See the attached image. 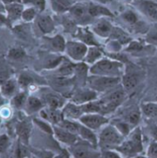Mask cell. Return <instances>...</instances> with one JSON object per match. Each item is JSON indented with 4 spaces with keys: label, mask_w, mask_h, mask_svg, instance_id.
<instances>
[{
    "label": "cell",
    "mask_w": 157,
    "mask_h": 158,
    "mask_svg": "<svg viewBox=\"0 0 157 158\" xmlns=\"http://www.w3.org/2000/svg\"><path fill=\"white\" fill-rule=\"evenodd\" d=\"M76 63L72 62L70 59L64 58L61 64L54 69L55 75L54 77H62V78H72L75 72Z\"/></svg>",
    "instance_id": "cell-22"
},
{
    "label": "cell",
    "mask_w": 157,
    "mask_h": 158,
    "mask_svg": "<svg viewBox=\"0 0 157 158\" xmlns=\"http://www.w3.org/2000/svg\"><path fill=\"white\" fill-rule=\"evenodd\" d=\"M16 157L17 158H28V150L24 146L23 143H19L16 149Z\"/></svg>",
    "instance_id": "cell-45"
},
{
    "label": "cell",
    "mask_w": 157,
    "mask_h": 158,
    "mask_svg": "<svg viewBox=\"0 0 157 158\" xmlns=\"http://www.w3.org/2000/svg\"><path fill=\"white\" fill-rule=\"evenodd\" d=\"M38 11L33 8V7H29V6H25L22 15H21V20H23L24 22H31L33 20H35V19L38 16Z\"/></svg>",
    "instance_id": "cell-39"
},
{
    "label": "cell",
    "mask_w": 157,
    "mask_h": 158,
    "mask_svg": "<svg viewBox=\"0 0 157 158\" xmlns=\"http://www.w3.org/2000/svg\"><path fill=\"white\" fill-rule=\"evenodd\" d=\"M3 102H4V98H3V96L1 95V94H0V106H3Z\"/></svg>",
    "instance_id": "cell-54"
},
{
    "label": "cell",
    "mask_w": 157,
    "mask_h": 158,
    "mask_svg": "<svg viewBox=\"0 0 157 158\" xmlns=\"http://www.w3.org/2000/svg\"><path fill=\"white\" fill-rule=\"evenodd\" d=\"M45 107L43 100L40 97L34 96V95H30L27 99L26 105L24 106V110L28 115L34 114L36 112H39Z\"/></svg>",
    "instance_id": "cell-25"
},
{
    "label": "cell",
    "mask_w": 157,
    "mask_h": 158,
    "mask_svg": "<svg viewBox=\"0 0 157 158\" xmlns=\"http://www.w3.org/2000/svg\"><path fill=\"white\" fill-rule=\"evenodd\" d=\"M141 111L148 118H157V102H144L141 105Z\"/></svg>",
    "instance_id": "cell-32"
},
{
    "label": "cell",
    "mask_w": 157,
    "mask_h": 158,
    "mask_svg": "<svg viewBox=\"0 0 157 158\" xmlns=\"http://www.w3.org/2000/svg\"><path fill=\"white\" fill-rule=\"evenodd\" d=\"M43 43H44V46L46 47V49H48L51 52H54V53L65 52L67 42L65 41L62 35L57 34L52 37L44 36Z\"/></svg>",
    "instance_id": "cell-14"
},
{
    "label": "cell",
    "mask_w": 157,
    "mask_h": 158,
    "mask_svg": "<svg viewBox=\"0 0 157 158\" xmlns=\"http://www.w3.org/2000/svg\"><path fill=\"white\" fill-rule=\"evenodd\" d=\"M18 81L21 89L28 90L31 86L35 85V81L33 80L31 75H30L29 73H21L18 79Z\"/></svg>",
    "instance_id": "cell-36"
},
{
    "label": "cell",
    "mask_w": 157,
    "mask_h": 158,
    "mask_svg": "<svg viewBox=\"0 0 157 158\" xmlns=\"http://www.w3.org/2000/svg\"><path fill=\"white\" fill-rule=\"evenodd\" d=\"M0 13H5V6L0 2Z\"/></svg>",
    "instance_id": "cell-53"
},
{
    "label": "cell",
    "mask_w": 157,
    "mask_h": 158,
    "mask_svg": "<svg viewBox=\"0 0 157 158\" xmlns=\"http://www.w3.org/2000/svg\"><path fill=\"white\" fill-rule=\"evenodd\" d=\"M40 116L42 119L53 124L54 126H57L64 119V115L61 109H55L46 106L40 111Z\"/></svg>",
    "instance_id": "cell-19"
},
{
    "label": "cell",
    "mask_w": 157,
    "mask_h": 158,
    "mask_svg": "<svg viewBox=\"0 0 157 158\" xmlns=\"http://www.w3.org/2000/svg\"><path fill=\"white\" fill-rule=\"evenodd\" d=\"M155 102H157V97L155 98Z\"/></svg>",
    "instance_id": "cell-57"
},
{
    "label": "cell",
    "mask_w": 157,
    "mask_h": 158,
    "mask_svg": "<svg viewBox=\"0 0 157 158\" xmlns=\"http://www.w3.org/2000/svg\"><path fill=\"white\" fill-rule=\"evenodd\" d=\"M135 5L143 15L157 22V4L150 0H137Z\"/></svg>",
    "instance_id": "cell-17"
},
{
    "label": "cell",
    "mask_w": 157,
    "mask_h": 158,
    "mask_svg": "<svg viewBox=\"0 0 157 158\" xmlns=\"http://www.w3.org/2000/svg\"><path fill=\"white\" fill-rule=\"evenodd\" d=\"M79 122L94 131L97 130H101L103 127L107 125L109 123V119L102 114L87 113L80 118Z\"/></svg>",
    "instance_id": "cell-9"
},
{
    "label": "cell",
    "mask_w": 157,
    "mask_h": 158,
    "mask_svg": "<svg viewBox=\"0 0 157 158\" xmlns=\"http://www.w3.org/2000/svg\"><path fill=\"white\" fill-rule=\"evenodd\" d=\"M120 78H110L103 76L89 75L86 86L97 94H106L120 84Z\"/></svg>",
    "instance_id": "cell-5"
},
{
    "label": "cell",
    "mask_w": 157,
    "mask_h": 158,
    "mask_svg": "<svg viewBox=\"0 0 157 158\" xmlns=\"http://www.w3.org/2000/svg\"><path fill=\"white\" fill-rule=\"evenodd\" d=\"M103 57H104V53L99 46H89L87 55L84 59V63L93 66Z\"/></svg>",
    "instance_id": "cell-29"
},
{
    "label": "cell",
    "mask_w": 157,
    "mask_h": 158,
    "mask_svg": "<svg viewBox=\"0 0 157 158\" xmlns=\"http://www.w3.org/2000/svg\"><path fill=\"white\" fill-rule=\"evenodd\" d=\"M97 96H98L97 93L85 86L82 88L74 89L69 98V101L77 105H84L97 100Z\"/></svg>",
    "instance_id": "cell-10"
},
{
    "label": "cell",
    "mask_w": 157,
    "mask_h": 158,
    "mask_svg": "<svg viewBox=\"0 0 157 158\" xmlns=\"http://www.w3.org/2000/svg\"><path fill=\"white\" fill-rule=\"evenodd\" d=\"M33 122L42 130L44 132L46 133H49V134H54V131H53V127L50 126V124L43 120V119H37V118H34L33 119Z\"/></svg>",
    "instance_id": "cell-42"
},
{
    "label": "cell",
    "mask_w": 157,
    "mask_h": 158,
    "mask_svg": "<svg viewBox=\"0 0 157 158\" xmlns=\"http://www.w3.org/2000/svg\"><path fill=\"white\" fill-rule=\"evenodd\" d=\"M11 77V69L9 66L4 59H0V86Z\"/></svg>",
    "instance_id": "cell-37"
},
{
    "label": "cell",
    "mask_w": 157,
    "mask_h": 158,
    "mask_svg": "<svg viewBox=\"0 0 157 158\" xmlns=\"http://www.w3.org/2000/svg\"><path fill=\"white\" fill-rule=\"evenodd\" d=\"M41 99L43 100V102L46 107L55 108V109H61V110L63 109V107L68 103L67 98L56 91L43 93L42 94Z\"/></svg>",
    "instance_id": "cell-11"
},
{
    "label": "cell",
    "mask_w": 157,
    "mask_h": 158,
    "mask_svg": "<svg viewBox=\"0 0 157 158\" xmlns=\"http://www.w3.org/2000/svg\"><path fill=\"white\" fill-rule=\"evenodd\" d=\"M53 158H69V156H68V155L67 153H62V154L57 155V156H56L55 157Z\"/></svg>",
    "instance_id": "cell-52"
},
{
    "label": "cell",
    "mask_w": 157,
    "mask_h": 158,
    "mask_svg": "<svg viewBox=\"0 0 157 158\" xmlns=\"http://www.w3.org/2000/svg\"><path fill=\"white\" fill-rule=\"evenodd\" d=\"M123 141L124 136L112 124L103 127L98 135V146L104 151L117 149Z\"/></svg>",
    "instance_id": "cell-3"
},
{
    "label": "cell",
    "mask_w": 157,
    "mask_h": 158,
    "mask_svg": "<svg viewBox=\"0 0 157 158\" xmlns=\"http://www.w3.org/2000/svg\"><path fill=\"white\" fill-rule=\"evenodd\" d=\"M150 132H151V135L153 136V138L155 139V141L157 142V125H155L151 128Z\"/></svg>",
    "instance_id": "cell-51"
},
{
    "label": "cell",
    "mask_w": 157,
    "mask_h": 158,
    "mask_svg": "<svg viewBox=\"0 0 157 158\" xmlns=\"http://www.w3.org/2000/svg\"><path fill=\"white\" fill-rule=\"evenodd\" d=\"M24 8L25 6L22 3H15L5 6V14L6 16L7 22L13 23L21 19V15Z\"/></svg>",
    "instance_id": "cell-21"
},
{
    "label": "cell",
    "mask_w": 157,
    "mask_h": 158,
    "mask_svg": "<svg viewBox=\"0 0 157 158\" xmlns=\"http://www.w3.org/2000/svg\"><path fill=\"white\" fill-rule=\"evenodd\" d=\"M17 134L23 144H27L31 132V123L27 120H21L16 127Z\"/></svg>",
    "instance_id": "cell-26"
},
{
    "label": "cell",
    "mask_w": 157,
    "mask_h": 158,
    "mask_svg": "<svg viewBox=\"0 0 157 158\" xmlns=\"http://www.w3.org/2000/svg\"><path fill=\"white\" fill-rule=\"evenodd\" d=\"M64 118L70 120H80V118L85 114L83 105H77L72 102H68L62 109Z\"/></svg>",
    "instance_id": "cell-15"
},
{
    "label": "cell",
    "mask_w": 157,
    "mask_h": 158,
    "mask_svg": "<svg viewBox=\"0 0 157 158\" xmlns=\"http://www.w3.org/2000/svg\"><path fill=\"white\" fill-rule=\"evenodd\" d=\"M68 151L74 158H100L102 156L97 151V147L85 141H78L69 146Z\"/></svg>",
    "instance_id": "cell-6"
},
{
    "label": "cell",
    "mask_w": 157,
    "mask_h": 158,
    "mask_svg": "<svg viewBox=\"0 0 157 158\" xmlns=\"http://www.w3.org/2000/svg\"><path fill=\"white\" fill-rule=\"evenodd\" d=\"M145 41L147 44H149L152 46H157V31H149L146 35Z\"/></svg>",
    "instance_id": "cell-44"
},
{
    "label": "cell",
    "mask_w": 157,
    "mask_h": 158,
    "mask_svg": "<svg viewBox=\"0 0 157 158\" xmlns=\"http://www.w3.org/2000/svg\"><path fill=\"white\" fill-rule=\"evenodd\" d=\"M100 158H122L120 156L119 154H118L117 152H114V151H105L104 154L101 156Z\"/></svg>",
    "instance_id": "cell-49"
},
{
    "label": "cell",
    "mask_w": 157,
    "mask_h": 158,
    "mask_svg": "<svg viewBox=\"0 0 157 158\" xmlns=\"http://www.w3.org/2000/svg\"><path fill=\"white\" fill-rule=\"evenodd\" d=\"M0 1L4 6H7L15 3H22V0H0Z\"/></svg>",
    "instance_id": "cell-50"
},
{
    "label": "cell",
    "mask_w": 157,
    "mask_h": 158,
    "mask_svg": "<svg viewBox=\"0 0 157 158\" xmlns=\"http://www.w3.org/2000/svg\"><path fill=\"white\" fill-rule=\"evenodd\" d=\"M143 136L139 128L135 129L129 134V138L124 140L123 143L116 149L118 153L126 156L134 157L143 151Z\"/></svg>",
    "instance_id": "cell-4"
},
{
    "label": "cell",
    "mask_w": 157,
    "mask_h": 158,
    "mask_svg": "<svg viewBox=\"0 0 157 158\" xmlns=\"http://www.w3.org/2000/svg\"><path fill=\"white\" fill-rule=\"evenodd\" d=\"M0 2H1V1H0Z\"/></svg>",
    "instance_id": "cell-58"
},
{
    "label": "cell",
    "mask_w": 157,
    "mask_h": 158,
    "mask_svg": "<svg viewBox=\"0 0 157 158\" xmlns=\"http://www.w3.org/2000/svg\"><path fill=\"white\" fill-rule=\"evenodd\" d=\"M147 158H157V142L150 143L147 150Z\"/></svg>",
    "instance_id": "cell-47"
},
{
    "label": "cell",
    "mask_w": 157,
    "mask_h": 158,
    "mask_svg": "<svg viewBox=\"0 0 157 158\" xmlns=\"http://www.w3.org/2000/svg\"><path fill=\"white\" fill-rule=\"evenodd\" d=\"M121 18L122 19L128 23L129 25L132 26L135 30H143V25L141 22H139V19H138V17L137 15L133 12V11H126L124 12L122 15H121Z\"/></svg>",
    "instance_id": "cell-34"
},
{
    "label": "cell",
    "mask_w": 157,
    "mask_h": 158,
    "mask_svg": "<svg viewBox=\"0 0 157 158\" xmlns=\"http://www.w3.org/2000/svg\"><path fill=\"white\" fill-rule=\"evenodd\" d=\"M11 108L6 106H0V118H9L11 117Z\"/></svg>",
    "instance_id": "cell-48"
},
{
    "label": "cell",
    "mask_w": 157,
    "mask_h": 158,
    "mask_svg": "<svg viewBox=\"0 0 157 158\" xmlns=\"http://www.w3.org/2000/svg\"><path fill=\"white\" fill-rule=\"evenodd\" d=\"M106 48L107 50L111 53V54H115V53H119L121 48H122V44L116 41V40H112L110 39V41L106 44Z\"/></svg>",
    "instance_id": "cell-43"
},
{
    "label": "cell",
    "mask_w": 157,
    "mask_h": 158,
    "mask_svg": "<svg viewBox=\"0 0 157 158\" xmlns=\"http://www.w3.org/2000/svg\"><path fill=\"white\" fill-rule=\"evenodd\" d=\"M141 115H142L141 107L132 106V107L127 108V110L123 113L121 119L124 120L125 122H127L131 127H133V126L138 125V123L140 122Z\"/></svg>",
    "instance_id": "cell-24"
},
{
    "label": "cell",
    "mask_w": 157,
    "mask_h": 158,
    "mask_svg": "<svg viewBox=\"0 0 157 158\" xmlns=\"http://www.w3.org/2000/svg\"><path fill=\"white\" fill-rule=\"evenodd\" d=\"M9 144H10L9 138L5 134L0 135V154L6 151V149L9 147Z\"/></svg>",
    "instance_id": "cell-46"
},
{
    "label": "cell",
    "mask_w": 157,
    "mask_h": 158,
    "mask_svg": "<svg viewBox=\"0 0 157 158\" xmlns=\"http://www.w3.org/2000/svg\"><path fill=\"white\" fill-rule=\"evenodd\" d=\"M89 46L80 41H68L66 44L65 53L68 57L74 63L84 62Z\"/></svg>",
    "instance_id": "cell-7"
},
{
    "label": "cell",
    "mask_w": 157,
    "mask_h": 158,
    "mask_svg": "<svg viewBox=\"0 0 157 158\" xmlns=\"http://www.w3.org/2000/svg\"><path fill=\"white\" fill-rule=\"evenodd\" d=\"M113 29V24L106 18L98 19L92 26V31L101 38L110 37Z\"/></svg>",
    "instance_id": "cell-13"
},
{
    "label": "cell",
    "mask_w": 157,
    "mask_h": 158,
    "mask_svg": "<svg viewBox=\"0 0 157 158\" xmlns=\"http://www.w3.org/2000/svg\"><path fill=\"white\" fill-rule=\"evenodd\" d=\"M28 97L29 95L26 91H20L10 100L11 106L16 109H24Z\"/></svg>",
    "instance_id": "cell-33"
},
{
    "label": "cell",
    "mask_w": 157,
    "mask_h": 158,
    "mask_svg": "<svg viewBox=\"0 0 157 158\" xmlns=\"http://www.w3.org/2000/svg\"><path fill=\"white\" fill-rule=\"evenodd\" d=\"M133 158H145V157H142V156H135V157Z\"/></svg>",
    "instance_id": "cell-56"
},
{
    "label": "cell",
    "mask_w": 157,
    "mask_h": 158,
    "mask_svg": "<svg viewBox=\"0 0 157 158\" xmlns=\"http://www.w3.org/2000/svg\"><path fill=\"white\" fill-rule=\"evenodd\" d=\"M145 51H146V46L137 41L130 42L126 48V52L130 53L132 55H138V54L145 52Z\"/></svg>",
    "instance_id": "cell-38"
},
{
    "label": "cell",
    "mask_w": 157,
    "mask_h": 158,
    "mask_svg": "<svg viewBox=\"0 0 157 158\" xmlns=\"http://www.w3.org/2000/svg\"><path fill=\"white\" fill-rule=\"evenodd\" d=\"M37 30L43 35H48L55 31V23L49 15H38L34 20Z\"/></svg>",
    "instance_id": "cell-18"
},
{
    "label": "cell",
    "mask_w": 157,
    "mask_h": 158,
    "mask_svg": "<svg viewBox=\"0 0 157 158\" xmlns=\"http://www.w3.org/2000/svg\"><path fill=\"white\" fill-rule=\"evenodd\" d=\"M89 71L90 75L121 79L125 73V66L123 63L110 57H103L91 66Z\"/></svg>",
    "instance_id": "cell-1"
},
{
    "label": "cell",
    "mask_w": 157,
    "mask_h": 158,
    "mask_svg": "<svg viewBox=\"0 0 157 158\" xmlns=\"http://www.w3.org/2000/svg\"><path fill=\"white\" fill-rule=\"evenodd\" d=\"M26 56L25 51L19 47H13L7 53V57L12 60H20Z\"/></svg>",
    "instance_id": "cell-41"
},
{
    "label": "cell",
    "mask_w": 157,
    "mask_h": 158,
    "mask_svg": "<svg viewBox=\"0 0 157 158\" xmlns=\"http://www.w3.org/2000/svg\"><path fill=\"white\" fill-rule=\"evenodd\" d=\"M53 131H54V135L56 138L62 143L67 144L68 146H71L75 144L79 141V136L76 134H73L59 126H53Z\"/></svg>",
    "instance_id": "cell-20"
},
{
    "label": "cell",
    "mask_w": 157,
    "mask_h": 158,
    "mask_svg": "<svg viewBox=\"0 0 157 158\" xmlns=\"http://www.w3.org/2000/svg\"><path fill=\"white\" fill-rule=\"evenodd\" d=\"M70 18L73 19L75 23L79 24H85L91 20V16L89 15L88 11V4L84 3H78L72 6L69 9Z\"/></svg>",
    "instance_id": "cell-12"
},
{
    "label": "cell",
    "mask_w": 157,
    "mask_h": 158,
    "mask_svg": "<svg viewBox=\"0 0 157 158\" xmlns=\"http://www.w3.org/2000/svg\"><path fill=\"white\" fill-rule=\"evenodd\" d=\"M51 7L56 14H63L72 7L73 3L71 0H50Z\"/></svg>",
    "instance_id": "cell-30"
},
{
    "label": "cell",
    "mask_w": 157,
    "mask_h": 158,
    "mask_svg": "<svg viewBox=\"0 0 157 158\" xmlns=\"http://www.w3.org/2000/svg\"><path fill=\"white\" fill-rule=\"evenodd\" d=\"M127 93L121 86V83L105 94L100 99H98L101 106V114L105 116L106 114L114 112L127 99Z\"/></svg>",
    "instance_id": "cell-2"
},
{
    "label": "cell",
    "mask_w": 157,
    "mask_h": 158,
    "mask_svg": "<svg viewBox=\"0 0 157 158\" xmlns=\"http://www.w3.org/2000/svg\"><path fill=\"white\" fill-rule=\"evenodd\" d=\"M78 136L81 137L83 141L93 144V146H95V147L98 146V137L96 136V134L93 132V131L83 126L81 123H80Z\"/></svg>",
    "instance_id": "cell-28"
},
{
    "label": "cell",
    "mask_w": 157,
    "mask_h": 158,
    "mask_svg": "<svg viewBox=\"0 0 157 158\" xmlns=\"http://www.w3.org/2000/svg\"><path fill=\"white\" fill-rule=\"evenodd\" d=\"M57 126H59L60 128L78 135V131H79V127H80V122L75 121V120H70V119H67L64 118Z\"/></svg>",
    "instance_id": "cell-35"
},
{
    "label": "cell",
    "mask_w": 157,
    "mask_h": 158,
    "mask_svg": "<svg viewBox=\"0 0 157 158\" xmlns=\"http://www.w3.org/2000/svg\"><path fill=\"white\" fill-rule=\"evenodd\" d=\"M88 11H89V15L91 16V18H105V17H113V13L107 9L106 7L98 5V4H93V3H90L88 4Z\"/></svg>",
    "instance_id": "cell-27"
},
{
    "label": "cell",
    "mask_w": 157,
    "mask_h": 158,
    "mask_svg": "<svg viewBox=\"0 0 157 158\" xmlns=\"http://www.w3.org/2000/svg\"><path fill=\"white\" fill-rule=\"evenodd\" d=\"M134 67L135 66H132L130 69L125 67V73L121 78V86L127 94L132 92L138 86L143 75L141 69Z\"/></svg>",
    "instance_id": "cell-8"
},
{
    "label": "cell",
    "mask_w": 157,
    "mask_h": 158,
    "mask_svg": "<svg viewBox=\"0 0 157 158\" xmlns=\"http://www.w3.org/2000/svg\"><path fill=\"white\" fill-rule=\"evenodd\" d=\"M94 33L87 28H81L76 31L75 37L78 41L85 44L88 46H98V42L94 38Z\"/></svg>",
    "instance_id": "cell-23"
},
{
    "label": "cell",
    "mask_w": 157,
    "mask_h": 158,
    "mask_svg": "<svg viewBox=\"0 0 157 158\" xmlns=\"http://www.w3.org/2000/svg\"><path fill=\"white\" fill-rule=\"evenodd\" d=\"M96 1H98L100 3H108V2H110L112 0H96Z\"/></svg>",
    "instance_id": "cell-55"
},
{
    "label": "cell",
    "mask_w": 157,
    "mask_h": 158,
    "mask_svg": "<svg viewBox=\"0 0 157 158\" xmlns=\"http://www.w3.org/2000/svg\"><path fill=\"white\" fill-rule=\"evenodd\" d=\"M110 39L119 42L122 45L129 44L131 42L129 34L123 29L118 28V27H114V29L112 31V33L110 35Z\"/></svg>",
    "instance_id": "cell-31"
},
{
    "label": "cell",
    "mask_w": 157,
    "mask_h": 158,
    "mask_svg": "<svg viewBox=\"0 0 157 158\" xmlns=\"http://www.w3.org/2000/svg\"><path fill=\"white\" fill-rule=\"evenodd\" d=\"M22 4L24 6L35 8L38 12H43L46 6L45 0H22Z\"/></svg>",
    "instance_id": "cell-40"
},
{
    "label": "cell",
    "mask_w": 157,
    "mask_h": 158,
    "mask_svg": "<svg viewBox=\"0 0 157 158\" xmlns=\"http://www.w3.org/2000/svg\"><path fill=\"white\" fill-rule=\"evenodd\" d=\"M19 89H20V86L19 84L18 80L11 77L0 86V94L4 99L11 100L17 94L20 92Z\"/></svg>",
    "instance_id": "cell-16"
}]
</instances>
